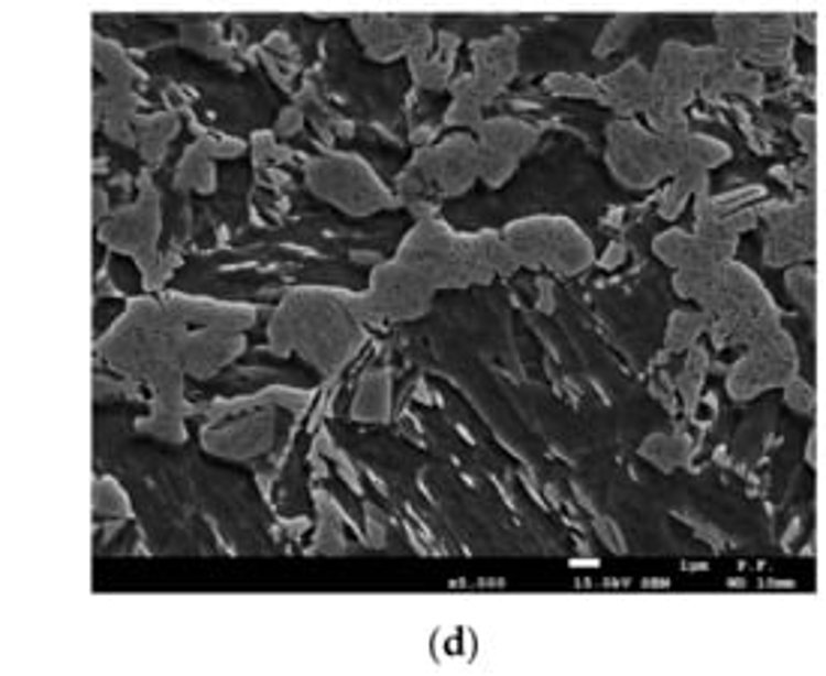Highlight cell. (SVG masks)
Segmentation results:
<instances>
[{"instance_id": "cell-1", "label": "cell", "mask_w": 826, "mask_h": 676, "mask_svg": "<svg viewBox=\"0 0 826 676\" xmlns=\"http://www.w3.org/2000/svg\"><path fill=\"white\" fill-rule=\"evenodd\" d=\"M271 337L280 352L295 344L304 356L325 373L340 370L355 349L363 344V325L349 310V295H316L313 307L301 316L280 313L271 328Z\"/></svg>"}, {"instance_id": "cell-2", "label": "cell", "mask_w": 826, "mask_h": 676, "mask_svg": "<svg viewBox=\"0 0 826 676\" xmlns=\"http://www.w3.org/2000/svg\"><path fill=\"white\" fill-rule=\"evenodd\" d=\"M506 244L518 255L520 268L532 271H553L562 277L584 274L595 265L593 238L559 214H535L520 217L502 229Z\"/></svg>"}, {"instance_id": "cell-3", "label": "cell", "mask_w": 826, "mask_h": 676, "mask_svg": "<svg viewBox=\"0 0 826 676\" xmlns=\"http://www.w3.org/2000/svg\"><path fill=\"white\" fill-rule=\"evenodd\" d=\"M685 142V139H683ZM683 142L661 139L631 118L607 123L605 160L613 178L628 189H650L673 178L683 166Z\"/></svg>"}, {"instance_id": "cell-4", "label": "cell", "mask_w": 826, "mask_h": 676, "mask_svg": "<svg viewBox=\"0 0 826 676\" xmlns=\"http://www.w3.org/2000/svg\"><path fill=\"white\" fill-rule=\"evenodd\" d=\"M394 259L427 280L436 292L472 286L469 259H466V232H454L439 217L415 222L396 247Z\"/></svg>"}, {"instance_id": "cell-5", "label": "cell", "mask_w": 826, "mask_h": 676, "mask_svg": "<svg viewBox=\"0 0 826 676\" xmlns=\"http://www.w3.org/2000/svg\"><path fill=\"white\" fill-rule=\"evenodd\" d=\"M433 298H436V288L430 286L427 280L419 277L403 262L391 259V262L373 268L367 292L349 295V310L361 325L363 321H373V325L415 321L427 316Z\"/></svg>"}, {"instance_id": "cell-6", "label": "cell", "mask_w": 826, "mask_h": 676, "mask_svg": "<svg viewBox=\"0 0 826 676\" xmlns=\"http://www.w3.org/2000/svg\"><path fill=\"white\" fill-rule=\"evenodd\" d=\"M307 184L322 199L352 217H370L396 205L394 193L382 184L373 166L355 154H328L307 166Z\"/></svg>"}, {"instance_id": "cell-7", "label": "cell", "mask_w": 826, "mask_h": 676, "mask_svg": "<svg viewBox=\"0 0 826 676\" xmlns=\"http://www.w3.org/2000/svg\"><path fill=\"white\" fill-rule=\"evenodd\" d=\"M800 377V352L793 337L784 328H775L763 340L746 349V356L727 370L725 389L739 403L754 400L763 391L784 389Z\"/></svg>"}, {"instance_id": "cell-8", "label": "cell", "mask_w": 826, "mask_h": 676, "mask_svg": "<svg viewBox=\"0 0 826 676\" xmlns=\"http://www.w3.org/2000/svg\"><path fill=\"white\" fill-rule=\"evenodd\" d=\"M412 163L421 168L436 199H457L478 181V142L469 133L448 135L439 144L419 148Z\"/></svg>"}, {"instance_id": "cell-9", "label": "cell", "mask_w": 826, "mask_h": 676, "mask_svg": "<svg viewBox=\"0 0 826 676\" xmlns=\"http://www.w3.org/2000/svg\"><path fill=\"white\" fill-rule=\"evenodd\" d=\"M815 255V201L803 196L782 201L779 211L767 220L763 235V262L770 268L803 265Z\"/></svg>"}, {"instance_id": "cell-10", "label": "cell", "mask_w": 826, "mask_h": 676, "mask_svg": "<svg viewBox=\"0 0 826 676\" xmlns=\"http://www.w3.org/2000/svg\"><path fill=\"white\" fill-rule=\"evenodd\" d=\"M697 67H694V45L673 40L661 45L655 67L650 69V106H671V109L685 111L697 100Z\"/></svg>"}, {"instance_id": "cell-11", "label": "cell", "mask_w": 826, "mask_h": 676, "mask_svg": "<svg viewBox=\"0 0 826 676\" xmlns=\"http://www.w3.org/2000/svg\"><path fill=\"white\" fill-rule=\"evenodd\" d=\"M518 31H502V34L490 36V40L469 45L475 85H478L487 102H493L514 81V76H518Z\"/></svg>"}, {"instance_id": "cell-12", "label": "cell", "mask_w": 826, "mask_h": 676, "mask_svg": "<svg viewBox=\"0 0 826 676\" xmlns=\"http://www.w3.org/2000/svg\"><path fill=\"white\" fill-rule=\"evenodd\" d=\"M652 253L673 271H704V268L730 262L737 255V244H716V241H706L694 232L667 229V232L655 235Z\"/></svg>"}, {"instance_id": "cell-13", "label": "cell", "mask_w": 826, "mask_h": 676, "mask_svg": "<svg viewBox=\"0 0 826 676\" xmlns=\"http://www.w3.org/2000/svg\"><path fill=\"white\" fill-rule=\"evenodd\" d=\"M607 109L619 111L622 118H634L650 109L652 88H650V69L640 61H628L610 76L598 78V100Z\"/></svg>"}, {"instance_id": "cell-14", "label": "cell", "mask_w": 826, "mask_h": 676, "mask_svg": "<svg viewBox=\"0 0 826 676\" xmlns=\"http://www.w3.org/2000/svg\"><path fill=\"white\" fill-rule=\"evenodd\" d=\"M475 142L478 151L490 156H502L511 163H523V156H529L539 144V130L529 121L520 118H490V121L478 123L475 130Z\"/></svg>"}, {"instance_id": "cell-15", "label": "cell", "mask_w": 826, "mask_h": 676, "mask_svg": "<svg viewBox=\"0 0 826 676\" xmlns=\"http://www.w3.org/2000/svg\"><path fill=\"white\" fill-rule=\"evenodd\" d=\"M355 36L361 40L363 52L373 61H396L406 57L409 40L403 28V15H355Z\"/></svg>"}, {"instance_id": "cell-16", "label": "cell", "mask_w": 826, "mask_h": 676, "mask_svg": "<svg viewBox=\"0 0 826 676\" xmlns=\"http://www.w3.org/2000/svg\"><path fill=\"white\" fill-rule=\"evenodd\" d=\"M793 15L791 12H770V15H760V28L758 36H754V45L749 52V64L763 69H775L784 67L791 61V48H793Z\"/></svg>"}, {"instance_id": "cell-17", "label": "cell", "mask_w": 826, "mask_h": 676, "mask_svg": "<svg viewBox=\"0 0 826 676\" xmlns=\"http://www.w3.org/2000/svg\"><path fill=\"white\" fill-rule=\"evenodd\" d=\"M241 349V337H235L229 331L198 334L187 344V367L196 377H208L214 370H220L226 361H231Z\"/></svg>"}, {"instance_id": "cell-18", "label": "cell", "mask_w": 826, "mask_h": 676, "mask_svg": "<svg viewBox=\"0 0 826 676\" xmlns=\"http://www.w3.org/2000/svg\"><path fill=\"white\" fill-rule=\"evenodd\" d=\"M391 415V373L388 370H367L361 389L352 400V418L367 424L388 422Z\"/></svg>"}, {"instance_id": "cell-19", "label": "cell", "mask_w": 826, "mask_h": 676, "mask_svg": "<svg viewBox=\"0 0 826 676\" xmlns=\"http://www.w3.org/2000/svg\"><path fill=\"white\" fill-rule=\"evenodd\" d=\"M694 455V439L685 430L671 433H652L640 445V457L650 460L652 466H659L661 472H673L680 466H688Z\"/></svg>"}, {"instance_id": "cell-20", "label": "cell", "mask_w": 826, "mask_h": 676, "mask_svg": "<svg viewBox=\"0 0 826 676\" xmlns=\"http://www.w3.org/2000/svg\"><path fill=\"white\" fill-rule=\"evenodd\" d=\"M713 24H716L718 48H725L727 55H733L746 64L760 28L758 12H725V15H716Z\"/></svg>"}, {"instance_id": "cell-21", "label": "cell", "mask_w": 826, "mask_h": 676, "mask_svg": "<svg viewBox=\"0 0 826 676\" xmlns=\"http://www.w3.org/2000/svg\"><path fill=\"white\" fill-rule=\"evenodd\" d=\"M220 443H208L210 451H222V455H253V451H262L271 443V415L268 418H256V422H247L243 427H235V430L220 433Z\"/></svg>"}, {"instance_id": "cell-22", "label": "cell", "mask_w": 826, "mask_h": 676, "mask_svg": "<svg viewBox=\"0 0 826 676\" xmlns=\"http://www.w3.org/2000/svg\"><path fill=\"white\" fill-rule=\"evenodd\" d=\"M709 328V316L700 307L697 310H673L664 331V352H688Z\"/></svg>"}, {"instance_id": "cell-23", "label": "cell", "mask_w": 826, "mask_h": 676, "mask_svg": "<svg viewBox=\"0 0 826 676\" xmlns=\"http://www.w3.org/2000/svg\"><path fill=\"white\" fill-rule=\"evenodd\" d=\"M730 156H733V151H730V144L721 142V139H713V135H706V133L685 135L683 166H694V168H704V172H709V168L727 163Z\"/></svg>"}, {"instance_id": "cell-24", "label": "cell", "mask_w": 826, "mask_h": 676, "mask_svg": "<svg viewBox=\"0 0 826 676\" xmlns=\"http://www.w3.org/2000/svg\"><path fill=\"white\" fill-rule=\"evenodd\" d=\"M638 24H643V15H634V12H628V15H613L610 22L601 28V34L595 40L593 45V55L595 57H610L613 52H619L622 45L634 36L638 31Z\"/></svg>"}, {"instance_id": "cell-25", "label": "cell", "mask_w": 826, "mask_h": 676, "mask_svg": "<svg viewBox=\"0 0 826 676\" xmlns=\"http://www.w3.org/2000/svg\"><path fill=\"white\" fill-rule=\"evenodd\" d=\"M784 286H787V295H791L793 304H796L805 316H815V268L808 265V262H803V265H791L787 268V274H784Z\"/></svg>"}, {"instance_id": "cell-26", "label": "cell", "mask_w": 826, "mask_h": 676, "mask_svg": "<svg viewBox=\"0 0 826 676\" xmlns=\"http://www.w3.org/2000/svg\"><path fill=\"white\" fill-rule=\"evenodd\" d=\"M544 90L568 100H598V78L584 73H553L544 78Z\"/></svg>"}, {"instance_id": "cell-27", "label": "cell", "mask_w": 826, "mask_h": 676, "mask_svg": "<svg viewBox=\"0 0 826 676\" xmlns=\"http://www.w3.org/2000/svg\"><path fill=\"white\" fill-rule=\"evenodd\" d=\"M409 73L419 88L427 90H445L454 78V67L436 57V52H430L427 57H419V61H409Z\"/></svg>"}, {"instance_id": "cell-28", "label": "cell", "mask_w": 826, "mask_h": 676, "mask_svg": "<svg viewBox=\"0 0 826 676\" xmlns=\"http://www.w3.org/2000/svg\"><path fill=\"white\" fill-rule=\"evenodd\" d=\"M763 94H767V78L763 73L754 67H739V73L733 76V85H730V97H746V100H763Z\"/></svg>"}, {"instance_id": "cell-29", "label": "cell", "mask_w": 826, "mask_h": 676, "mask_svg": "<svg viewBox=\"0 0 826 676\" xmlns=\"http://www.w3.org/2000/svg\"><path fill=\"white\" fill-rule=\"evenodd\" d=\"M704 377H697V373H688L680 367V373L673 379V389L676 394L683 397V406L688 412V418H697V406H700V391H704Z\"/></svg>"}, {"instance_id": "cell-30", "label": "cell", "mask_w": 826, "mask_h": 676, "mask_svg": "<svg viewBox=\"0 0 826 676\" xmlns=\"http://www.w3.org/2000/svg\"><path fill=\"white\" fill-rule=\"evenodd\" d=\"M688 199H694L692 193H688V187H685L683 181H676L673 178L667 187L661 189V196H659V214L664 217V220H676L680 214H683V208L688 205Z\"/></svg>"}, {"instance_id": "cell-31", "label": "cell", "mask_w": 826, "mask_h": 676, "mask_svg": "<svg viewBox=\"0 0 826 676\" xmlns=\"http://www.w3.org/2000/svg\"><path fill=\"white\" fill-rule=\"evenodd\" d=\"M782 391H784V403H787L793 412H800V415H812V412H815L817 394L803 377L791 379Z\"/></svg>"}, {"instance_id": "cell-32", "label": "cell", "mask_w": 826, "mask_h": 676, "mask_svg": "<svg viewBox=\"0 0 826 676\" xmlns=\"http://www.w3.org/2000/svg\"><path fill=\"white\" fill-rule=\"evenodd\" d=\"M481 115H485V109L475 106V102L452 100V106L445 111V123H448V127H472V130H478V123L485 121Z\"/></svg>"}, {"instance_id": "cell-33", "label": "cell", "mask_w": 826, "mask_h": 676, "mask_svg": "<svg viewBox=\"0 0 826 676\" xmlns=\"http://www.w3.org/2000/svg\"><path fill=\"white\" fill-rule=\"evenodd\" d=\"M595 530H598V538L605 544L607 550L613 554H628V542L626 533H619V526L610 517H595Z\"/></svg>"}, {"instance_id": "cell-34", "label": "cell", "mask_w": 826, "mask_h": 676, "mask_svg": "<svg viewBox=\"0 0 826 676\" xmlns=\"http://www.w3.org/2000/svg\"><path fill=\"white\" fill-rule=\"evenodd\" d=\"M815 133H817V123L812 115H800V118H793V135L800 139V144H803V151L808 156L815 154Z\"/></svg>"}, {"instance_id": "cell-35", "label": "cell", "mask_w": 826, "mask_h": 676, "mask_svg": "<svg viewBox=\"0 0 826 676\" xmlns=\"http://www.w3.org/2000/svg\"><path fill=\"white\" fill-rule=\"evenodd\" d=\"M457 48H460V36L452 34V31H436V43H433V52L436 57H442L445 64H452L457 61Z\"/></svg>"}, {"instance_id": "cell-36", "label": "cell", "mask_w": 826, "mask_h": 676, "mask_svg": "<svg viewBox=\"0 0 826 676\" xmlns=\"http://www.w3.org/2000/svg\"><path fill=\"white\" fill-rule=\"evenodd\" d=\"M817 22H820V19H817V12H796V15H793V31L803 36L805 43L815 45L817 43Z\"/></svg>"}, {"instance_id": "cell-37", "label": "cell", "mask_w": 826, "mask_h": 676, "mask_svg": "<svg viewBox=\"0 0 826 676\" xmlns=\"http://www.w3.org/2000/svg\"><path fill=\"white\" fill-rule=\"evenodd\" d=\"M367 533H370V544H373V547H382V544H385V538H388L385 521L379 517V511H376L373 505L367 509Z\"/></svg>"}, {"instance_id": "cell-38", "label": "cell", "mask_w": 826, "mask_h": 676, "mask_svg": "<svg viewBox=\"0 0 826 676\" xmlns=\"http://www.w3.org/2000/svg\"><path fill=\"white\" fill-rule=\"evenodd\" d=\"M541 313H553L556 310V295H553V283L551 280H539V304H535Z\"/></svg>"}, {"instance_id": "cell-39", "label": "cell", "mask_w": 826, "mask_h": 676, "mask_svg": "<svg viewBox=\"0 0 826 676\" xmlns=\"http://www.w3.org/2000/svg\"><path fill=\"white\" fill-rule=\"evenodd\" d=\"M626 255H628V247L619 244V241H613V244L607 247V253L601 255V268H607V271H610V268L622 265V262H626Z\"/></svg>"}, {"instance_id": "cell-40", "label": "cell", "mask_w": 826, "mask_h": 676, "mask_svg": "<svg viewBox=\"0 0 826 676\" xmlns=\"http://www.w3.org/2000/svg\"><path fill=\"white\" fill-rule=\"evenodd\" d=\"M688 523H692L694 530H697V535H700L704 542H709L713 547H721V535H716V530H713V526H706V523L694 521V517H688Z\"/></svg>"}, {"instance_id": "cell-41", "label": "cell", "mask_w": 826, "mask_h": 676, "mask_svg": "<svg viewBox=\"0 0 826 676\" xmlns=\"http://www.w3.org/2000/svg\"><path fill=\"white\" fill-rule=\"evenodd\" d=\"M297 127H301V115L297 111H286L283 121H280V133H297Z\"/></svg>"}, {"instance_id": "cell-42", "label": "cell", "mask_w": 826, "mask_h": 676, "mask_svg": "<svg viewBox=\"0 0 826 676\" xmlns=\"http://www.w3.org/2000/svg\"><path fill=\"white\" fill-rule=\"evenodd\" d=\"M805 464L812 466V469L817 466V433L808 436V445H805Z\"/></svg>"}]
</instances>
